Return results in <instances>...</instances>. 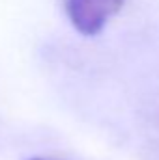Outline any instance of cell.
<instances>
[{
    "instance_id": "2",
    "label": "cell",
    "mask_w": 159,
    "mask_h": 160,
    "mask_svg": "<svg viewBox=\"0 0 159 160\" xmlns=\"http://www.w3.org/2000/svg\"><path fill=\"white\" fill-rule=\"evenodd\" d=\"M30 160H43V158H30Z\"/></svg>"
},
{
    "instance_id": "1",
    "label": "cell",
    "mask_w": 159,
    "mask_h": 160,
    "mask_svg": "<svg viewBox=\"0 0 159 160\" xmlns=\"http://www.w3.org/2000/svg\"><path fill=\"white\" fill-rule=\"evenodd\" d=\"M125 0H66V13L82 36L99 34L122 9Z\"/></svg>"
}]
</instances>
